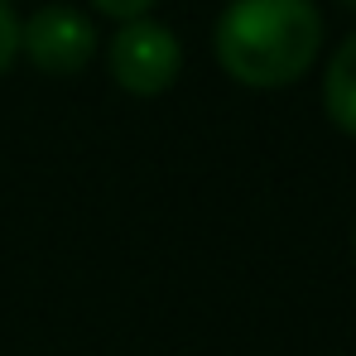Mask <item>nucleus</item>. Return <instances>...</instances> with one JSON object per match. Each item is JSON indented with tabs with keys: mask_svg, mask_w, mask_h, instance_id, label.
<instances>
[{
	"mask_svg": "<svg viewBox=\"0 0 356 356\" xmlns=\"http://www.w3.org/2000/svg\"><path fill=\"white\" fill-rule=\"evenodd\" d=\"M106 67H111V82L130 97H159L169 92L183 72V44L169 24L159 19H125L111 44H106Z\"/></svg>",
	"mask_w": 356,
	"mask_h": 356,
	"instance_id": "obj_2",
	"label": "nucleus"
},
{
	"mask_svg": "<svg viewBox=\"0 0 356 356\" xmlns=\"http://www.w3.org/2000/svg\"><path fill=\"white\" fill-rule=\"evenodd\" d=\"M19 54L49 77H72L97 54V29L72 5H39L29 19H19Z\"/></svg>",
	"mask_w": 356,
	"mask_h": 356,
	"instance_id": "obj_3",
	"label": "nucleus"
},
{
	"mask_svg": "<svg viewBox=\"0 0 356 356\" xmlns=\"http://www.w3.org/2000/svg\"><path fill=\"white\" fill-rule=\"evenodd\" d=\"M347 5H356V0H347Z\"/></svg>",
	"mask_w": 356,
	"mask_h": 356,
	"instance_id": "obj_8",
	"label": "nucleus"
},
{
	"mask_svg": "<svg viewBox=\"0 0 356 356\" xmlns=\"http://www.w3.org/2000/svg\"><path fill=\"white\" fill-rule=\"evenodd\" d=\"M92 5H97L102 15H111V19H120V24H125V19H145L159 0H92Z\"/></svg>",
	"mask_w": 356,
	"mask_h": 356,
	"instance_id": "obj_6",
	"label": "nucleus"
},
{
	"mask_svg": "<svg viewBox=\"0 0 356 356\" xmlns=\"http://www.w3.org/2000/svg\"><path fill=\"white\" fill-rule=\"evenodd\" d=\"M352 255H356V232H352Z\"/></svg>",
	"mask_w": 356,
	"mask_h": 356,
	"instance_id": "obj_7",
	"label": "nucleus"
},
{
	"mask_svg": "<svg viewBox=\"0 0 356 356\" xmlns=\"http://www.w3.org/2000/svg\"><path fill=\"white\" fill-rule=\"evenodd\" d=\"M15 58H19V15L10 0H0V77L10 72Z\"/></svg>",
	"mask_w": 356,
	"mask_h": 356,
	"instance_id": "obj_5",
	"label": "nucleus"
},
{
	"mask_svg": "<svg viewBox=\"0 0 356 356\" xmlns=\"http://www.w3.org/2000/svg\"><path fill=\"white\" fill-rule=\"evenodd\" d=\"M212 49L232 82L275 92L313 67L323 49V15L313 0H232L217 19Z\"/></svg>",
	"mask_w": 356,
	"mask_h": 356,
	"instance_id": "obj_1",
	"label": "nucleus"
},
{
	"mask_svg": "<svg viewBox=\"0 0 356 356\" xmlns=\"http://www.w3.org/2000/svg\"><path fill=\"white\" fill-rule=\"evenodd\" d=\"M323 106H327V120L356 140V34L337 44V54L323 72Z\"/></svg>",
	"mask_w": 356,
	"mask_h": 356,
	"instance_id": "obj_4",
	"label": "nucleus"
}]
</instances>
